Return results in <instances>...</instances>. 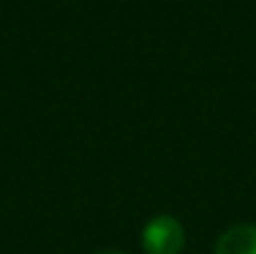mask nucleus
Returning <instances> with one entry per match:
<instances>
[{"label": "nucleus", "mask_w": 256, "mask_h": 254, "mask_svg": "<svg viewBox=\"0 0 256 254\" xmlns=\"http://www.w3.org/2000/svg\"><path fill=\"white\" fill-rule=\"evenodd\" d=\"M144 254H180L186 249V229L174 216H156L142 229Z\"/></svg>", "instance_id": "obj_1"}, {"label": "nucleus", "mask_w": 256, "mask_h": 254, "mask_svg": "<svg viewBox=\"0 0 256 254\" xmlns=\"http://www.w3.org/2000/svg\"><path fill=\"white\" fill-rule=\"evenodd\" d=\"M96 254H123V251H118V249H106V251H96Z\"/></svg>", "instance_id": "obj_3"}, {"label": "nucleus", "mask_w": 256, "mask_h": 254, "mask_svg": "<svg viewBox=\"0 0 256 254\" xmlns=\"http://www.w3.org/2000/svg\"><path fill=\"white\" fill-rule=\"evenodd\" d=\"M216 254H256V227L254 224L229 227L216 240Z\"/></svg>", "instance_id": "obj_2"}]
</instances>
